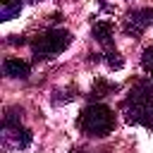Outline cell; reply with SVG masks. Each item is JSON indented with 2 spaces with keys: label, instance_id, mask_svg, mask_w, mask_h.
<instances>
[{
  "label": "cell",
  "instance_id": "cell-3",
  "mask_svg": "<svg viewBox=\"0 0 153 153\" xmlns=\"http://www.w3.org/2000/svg\"><path fill=\"white\" fill-rule=\"evenodd\" d=\"M122 110H124L129 124H141L146 129H153V100L122 103Z\"/></svg>",
  "mask_w": 153,
  "mask_h": 153
},
{
  "label": "cell",
  "instance_id": "cell-13",
  "mask_svg": "<svg viewBox=\"0 0 153 153\" xmlns=\"http://www.w3.org/2000/svg\"><path fill=\"white\" fill-rule=\"evenodd\" d=\"M31 2H38V0H31Z\"/></svg>",
  "mask_w": 153,
  "mask_h": 153
},
{
  "label": "cell",
  "instance_id": "cell-8",
  "mask_svg": "<svg viewBox=\"0 0 153 153\" xmlns=\"http://www.w3.org/2000/svg\"><path fill=\"white\" fill-rule=\"evenodd\" d=\"M24 7V0H0V19L2 22H10L14 19Z\"/></svg>",
  "mask_w": 153,
  "mask_h": 153
},
{
  "label": "cell",
  "instance_id": "cell-7",
  "mask_svg": "<svg viewBox=\"0 0 153 153\" xmlns=\"http://www.w3.org/2000/svg\"><path fill=\"white\" fill-rule=\"evenodd\" d=\"M2 69H5V74L12 76V79H26V76L31 74V65H29L26 60H22V57H7L5 65H2Z\"/></svg>",
  "mask_w": 153,
  "mask_h": 153
},
{
  "label": "cell",
  "instance_id": "cell-2",
  "mask_svg": "<svg viewBox=\"0 0 153 153\" xmlns=\"http://www.w3.org/2000/svg\"><path fill=\"white\" fill-rule=\"evenodd\" d=\"M72 43V33L65 31V29H48L43 31L41 36H36V41L31 43L36 57H55L60 53H65Z\"/></svg>",
  "mask_w": 153,
  "mask_h": 153
},
{
  "label": "cell",
  "instance_id": "cell-1",
  "mask_svg": "<svg viewBox=\"0 0 153 153\" xmlns=\"http://www.w3.org/2000/svg\"><path fill=\"white\" fill-rule=\"evenodd\" d=\"M76 127L86 136H108L115 129V112L103 103H91L76 117Z\"/></svg>",
  "mask_w": 153,
  "mask_h": 153
},
{
  "label": "cell",
  "instance_id": "cell-4",
  "mask_svg": "<svg viewBox=\"0 0 153 153\" xmlns=\"http://www.w3.org/2000/svg\"><path fill=\"white\" fill-rule=\"evenodd\" d=\"M2 143L5 148H26L31 143V131L22 127L19 122H2Z\"/></svg>",
  "mask_w": 153,
  "mask_h": 153
},
{
  "label": "cell",
  "instance_id": "cell-5",
  "mask_svg": "<svg viewBox=\"0 0 153 153\" xmlns=\"http://www.w3.org/2000/svg\"><path fill=\"white\" fill-rule=\"evenodd\" d=\"M151 24H153V7H141V10H134L124 17V31L129 36L143 33Z\"/></svg>",
  "mask_w": 153,
  "mask_h": 153
},
{
  "label": "cell",
  "instance_id": "cell-12",
  "mask_svg": "<svg viewBox=\"0 0 153 153\" xmlns=\"http://www.w3.org/2000/svg\"><path fill=\"white\" fill-rule=\"evenodd\" d=\"M141 65H143V69H146L148 74H153V45L143 50V55H141Z\"/></svg>",
  "mask_w": 153,
  "mask_h": 153
},
{
  "label": "cell",
  "instance_id": "cell-10",
  "mask_svg": "<svg viewBox=\"0 0 153 153\" xmlns=\"http://www.w3.org/2000/svg\"><path fill=\"white\" fill-rule=\"evenodd\" d=\"M112 91H117V84H110V81H105V79H98V81L93 84V88H91V98H105V96L112 93Z\"/></svg>",
  "mask_w": 153,
  "mask_h": 153
},
{
  "label": "cell",
  "instance_id": "cell-9",
  "mask_svg": "<svg viewBox=\"0 0 153 153\" xmlns=\"http://www.w3.org/2000/svg\"><path fill=\"white\" fill-rule=\"evenodd\" d=\"M93 38L98 43H103V45H110V41H112V24L105 22V19L96 22L93 24Z\"/></svg>",
  "mask_w": 153,
  "mask_h": 153
},
{
  "label": "cell",
  "instance_id": "cell-6",
  "mask_svg": "<svg viewBox=\"0 0 153 153\" xmlns=\"http://www.w3.org/2000/svg\"><path fill=\"white\" fill-rule=\"evenodd\" d=\"M141 100H153V76L136 79L134 86L129 88V96L124 98V103H141Z\"/></svg>",
  "mask_w": 153,
  "mask_h": 153
},
{
  "label": "cell",
  "instance_id": "cell-11",
  "mask_svg": "<svg viewBox=\"0 0 153 153\" xmlns=\"http://www.w3.org/2000/svg\"><path fill=\"white\" fill-rule=\"evenodd\" d=\"M103 57H105V62H108V67H110V69H120V67L124 65V60H122V55H120L117 50H108Z\"/></svg>",
  "mask_w": 153,
  "mask_h": 153
}]
</instances>
